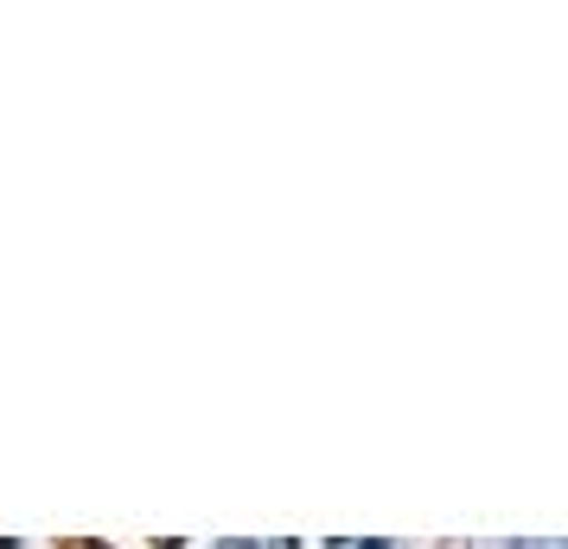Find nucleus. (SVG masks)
Listing matches in <instances>:
<instances>
[{
	"instance_id": "2",
	"label": "nucleus",
	"mask_w": 568,
	"mask_h": 549,
	"mask_svg": "<svg viewBox=\"0 0 568 549\" xmlns=\"http://www.w3.org/2000/svg\"><path fill=\"white\" fill-rule=\"evenodd\" d=\"M90 549H103V543H90Z\"/></svg>"
},
{
	"instance_id": "3",
	"label": "nucleus",
	"mask_w": 568,
	"mask_h": 549,
	"mask_svg": "<svg viewBox=\"0 0 568 549\" xmlns=\"http://www.w3.org/2000/svg\"><path fill=\"white\" fill-rule=\"evenodd\" d=\"M0 549H7V543H0Z\"/></svg>"
},
{
	"instance_id": "1",
	"label": "nucleus",
	"mask_w": 568,
	"mask_h": 549,
	"mask_svg": "<svg viewBox=\"0 0 568 549\" xmlns=\"http://www.w3.org/2000/svg\"><path fill=\"white\" fill-rule=\"evenodd\" d=\"M371 549H384V543H371Z\"/></svg>"
}]
</instances>
